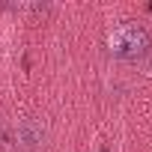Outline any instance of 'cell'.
Instances as JSON below:
<instances>
[{"label":"cell","instance_id":"obj_2","mask_svg":"<svg viewBox=\"0 0 152 152\" xmlns=\"http://www.w3.org/2000/svg\"><path fill=\"white\" fill-rule=\"evenodd\" d=\"M3 140H6V146H15L18 152H36V149L45 146L48 128H45V122H39L36 116H27V119H18L15 128H6Z\"/></svg>","mask_w":152,"mask_h":152},{"label":"cell","instance_id":"obj_1","mask_svg":"<svg viewBox=\"0 0 152 152\" xmlns=\"http://www.w3.org/2000/svg\"><path fill=\"white\" fill-rule=\"evenodd\" d=\"M107 51L116 57V60H143L149 51H152V36L143 24L137 21H122L116 24L110 33H107Z\"/></svg>","mask_w":152,"mask_h":152}]
</instances>
